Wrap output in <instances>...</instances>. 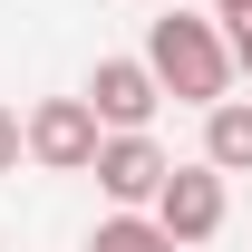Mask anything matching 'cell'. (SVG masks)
<instances>
[{"label":"cell","instance_id":"obj_1","mask_svg":"<svg viewBox=\"0 0 252 252\" xmlns=\"http://www.w3.org/2000/svg\"><path fill=\"white\" fill-rule=\"evenodd\" d=\"M146 68H156V88L185 97V107H223V97H233V39H223L214 10H165L156 30H146Z\"/></svg>","mask_w":252,"mask_h":252},{"label":"cell","instance_id":"obj_9","mask_svg":"<svg viewBox=\"0 0 252 252\" xmlns=\"http://www.w3.org/2000/svg\"><path fill=\"white\" fill-rule=\"evenodd\" d=\"M223 39H233V78H252V20H223Z\"/></svg>","mask_w":252,"mask_h":252},{"label":"cell","instance_id":"obj_2","mask_svg":"<svg viewBox=\"0 0 252 252\" xmlns=\"http://www.w3.org/2000/svg\"><path fill=\"white\" fill-rule=\"evenodd\" d=\"M97 146H107V126H97L88 97H39L30 107V165L39 175H88Z\"/></svg>","mask_w":252,"mask_h":252},{"label":"cell","instance_id":"obj_5","mask_svg":"<svg viewBox=\"0 0 252 252\" xmlns=\"http://www.w3.org/2000/svg\"><path fill=\"white\" fill-rule=\"evenodd\" d=\"M88 107H97V126H107V136H146V126H156V107H165V88H156V68H146V59H97Z\"/></svg>","mask_w":252,"mask_h":252},{"label":"cell","instance_id":"obj_10","mask_svg":"<svg viewBox=\"0 0 252 252\" xmlns=\"http://www.w3.org/2000/svg\"><path fill=\"white\" fill-rule=\"evenodd\" d=\"M204 10H214V20H252V0H204Z\"/></svg>","mask_w":252,"mask_h":252},{"label":"cell","instance_id":"obj_6","mask_svg":"<svg viewBox=\"0 0 252 252\" xmlns=\"http://www.w3.org/2000/svg\"><path fill=\"white\" fill-rule=\"evenodd\" d=\"M204 165L214 175H252V97L204 107Z\"/></svg>","mask_w":252,"mask_h":252},{"label":"cell","instance_id":"obj_7","mask_svg":"<svg viewBox=\"0 0 252 252\" xmlns=\"http://www.w3.org/2000/svg\"><path fill=\"white\" fill-rule=\"evenodd\" d=\"M88 252H175V233H165L156 214H107L88 233Z\"/></svg>","mask_w":252,"mask_h":252},{"label":"cell","instance_id":"obj_4","mask_svg":"<svg viewBox=\"0 0 252 252\" xmlns=\"http://www.w3.org/2000/svg\"><path fill=\"white\" fill-rule=\"evenodd\" d=\"M88 175H97V194H107L117 214H146V204H156V185L175 175V156H165L156 136H107Z\"/></svg>","mask_w":252,"mask_h":252},{"label":"cell","instance_id":"obj_8","mask_svg":"<svg viewBox=\"0 0 252 252\" xmlns=\"http://www.w3.org/2000/svg\"><path fill=\"white\" fill-rule=\"evenodd\" d=\"M20 156H30V117L0 107V175H20Z\"/></svg>","mask_w":252,"mask_h":252},{"label":"cell","instance_id":"obj_3","mask_svg":"<svg viewBox=\"0 0 252 252\" xmlns=\"http://www.w3.org/2000/svg\"><path fill=\"white\" fill-rule=\"evenodd\" d=\"M146 214H156L165 233H175V252L214 243V233H223V175H214L204 156H194V165H175V175L156 185V204H146Z\"/></svg>","mask_w":252,"mask_h":252}]
</instances>
